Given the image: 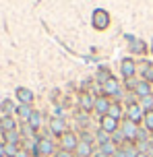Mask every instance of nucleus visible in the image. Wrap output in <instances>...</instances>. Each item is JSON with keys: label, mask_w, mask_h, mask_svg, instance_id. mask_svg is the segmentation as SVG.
Segmentation results:
<instances>
[{"label": "nucleus", "mask_w": 153, "mask_h": 157, "mask_svg": "<svg viewBox=\"0 0 153 157\" xmlns=\"http://www.w3.org/2000/svg\"><path fill=\"white\" fill-rule=\"evenodd\" d=\"M91 23H93V27H95L97 31L108 29V27H110V15H108V10H104V8H95L93 15H91Z\"/></svg>", "instance_id": "obj_1"}, {"label": "nucleus", "mask_w": 153, "mask_h": 157, "mask_svg": "<svg viewBox=\"0 0 153 157\" xmlns=\"http://www.w3.org/2000/svg\"><path fill=\"white\" fill-rule=\"evenodd\" d=\"M120 130H122V134H124L126 143H135V141H137L139 124H135L132 120H128V118H122V122H120Z\"/></svg>", "instance_id": "obj_2"}, {"label": "nucleus", "mask_w": 153, "mask_h": 157, "mask_svg": "<svg viewBox=\"0 0 153 157\" xmlns=\"http://www.w3.org/2000/svg\"><path fill=\"white\" fill-rule=\"evenodd\" d=\"M101 93H104L105 97H120V95H122V89H120L118 78H116V77H110V78H108L104 85H101Z\"/></svg>", "instance_id": "obj_3"}, {"label": "nucleus", "mask_w": 153, "mask_h": 157, "mask_svg": "<svg viewBox=\"0 0 153 157\" xmlns=\"http://www.w3.org/2000/svg\"><path fill=\"white\" fill-rule=\"evenodd\" d=\"M124 118H128V120H132L135 124H141L143 122V118H145V112H143V108L139 105V101L135 103H128L126 105V110H124Z\"/></svg>", "instance_id": "obj_4"}, {"label": "nucleus", "mask_w": 153, "mask_h": 157, "mask_svg": "<svg viewBox=\"0 0 153 157\" xmlns=\"http://www.w3.org/2000/svg\"><path fill=\"white\" fill-rule=\"evenodd\" d=\"M60 143H62V147H60V149H66V151H71V153H75L77 147H79V143H81V139L77 136V132L66 130V132L60 136Z\"/></svg>", "instance_id": "obj_5"}, {"label": "nucleus", "mask_w": 153, "mask_h": 157, "mask_svg": "<svg viewBox=\"0 0 153 157\" xmlns=\"http://www.w3.org/2000/svg\"><path fill=\"white\" fill-rule=\"evenodd\" d=\"M37 153H40V157H50L56 153V145H54V141L50 139V136H41V139H37Z\"/></svg>", "instance_id": "obj_6"}, {"label": "nucleus", "mask_w": 153, "mask_h": 157, "mask_svg": "<svg viewBox=\"0 0 153 157\" xmlns=\"http://www.w3.org/2000/svg\"><path fill=\"white\" fill-rule=\"evenodd\" d=\"M120 75H122L124 81H126V78H135V75H137V60H135V58H122Z\"/></svg>", "instance_id": "obj_7"}, {"label": "nucleus", "mask_w": 153, "mask_h": 157, "mask_svg": "<svg viewBox=\"0 0 153 157\" xmlns=\"http://www.w3.org/2000/svg\"><path fill=\"white\" fill-rule=\"evenodd\" d=\"M99 128L108 134H114L120 130V120H116L112 116H104V118H99Z\"/></svg>", "instance_id": "obj_8"}, {"label": "nucleus", "mask_w": 153, "mask_h": 157, "mask_svg": "<svg viewBox=\"0 0 153 157\" xmlns=\"http://www.w3.org/2000/svg\"><path fill=\"white\" fill-rule=\"evenodd\" d=\"M17 99H19V105H31L33 99H35V93H33L31 89H27V87H17Z\"/></svg>", "instance_id": "obj_9"}, {"label": "nucleus", "mask_w": 153, "mask_h": 157, "mask_svg": "<svg viewBox=\"0 0 153 157\" xmlns=\"http://www.w3.org/2000/svg\"><path fill=\"white\" fill-rule=\"evenodd\" d=\"M126 39H128V44H130V52H135V54H139V56L149 54V46H147L143 39L132 37V35H126Z\"/></svg>", "instance_id": "obj_10"}, {"label": "nucleus", "mask_w": 153, "mask_h": 157, "mask_svg": "<svg viewBox=\"0 0 153 157\" xmlns=\"http://www.w3.org/2000/svg\"><path fill=\"white\" fill-rule=\"evenodd\" d=\"M50 130L56 136H62L66 132V120L62 116H52L50 118Z\"/></svg>", "instance_id": "obj_11"}, {"label": "nucleus", "mask_w": 153, "mask_h": 157, "mask_svg": "<svg viewBox=\"0 0 153 157\" xmlns=\"http://www.w3.org/2000/svg\"><path fill=\"white\" fill-rule=\"evenodd\" d=\"M110 105H112V101H110L105 95H99V97H95V108H93V110L97 112V116H99V118H104V116H108Z\"/></svg>", "instance_id": "obj_12"}, {"label": "nucleus", "mask_w": 153, "mask_h": 157, "mask_svg": "<svg viewBox=\"0 0 153 157\" xmlns=\"http://www.w3.org/2000/svg\"><path fill=\"white\" fill-rule=\"evenodd\" d=\"M137 72L143 77V81H147V83H151V81H153V64L151 62H147V60L137 62Z\"/></svg>", "instance_id": "obj_13"}, {"label": "nucleus", "mask_w": 153, "mask_h": 157, "mask_svg": "<svg viewBox=\"0 0 153 157\" xmlns=\"http://www.w3.org/2000/svg\"><path fill=\"white\" fill-rule=\"evenodd\" d=\"M151 91H153V85L141 78V81L137 83V87H135V91H132V93L137 95V97H141V99H143V97H149V95H153Z\"/></svg>", "instance_id": "obj_14"}, {"label": "nucleus", "mask_w": 153, "mask_h": 157, "mask_svg": "<svg viewBox=\"0 0 153 157\" xmlns=\"http://www.w3.org/2000/svg\"><path fill=\"white\" fill-rule=\"evenodd\" d=\"M79 108H81V110H85V114L91 112L93 108H95V97L89 93V91H85V93L79 97Z\"/></svg>", "instance_id": "obj_15"}, {"label": "nucleus", "mask_w": 153, "mask_h": 157, "mask_svg": "<svg viewBox=\"0 0 153 157\" xmlns=\"http://www.w3.org/2000/svg\"><path fill=\"white\" fill-rule=\"evenodd\" d=\"M75 155H77V157H93V155H95V153H93V145H91V143L81 141L79 147H77V151H75Z\"/></svg>", "instance_id": "obj_16"}, {"label": "nucleus", "mask_w": 153, "mask_h": 157, "mask_svg": "<svg viewBox=\"0 0 153 157\" xmlns=\"http://www.w3.org/2000/svg\"><path fill=\"white\" fill-rule=\"evenodd\" d=\"M0 130L2 132H13V130H17V120L13 116H2L0 118Z\"/></svg>", "instance_id": "obj_17"}, {"label": "nucleus", "mask_w": 153, "mask_h": 157, "mask_svg": "<svg viewBox=\"0 0 153 157\" xmlns=\"http://www.w3.org/2000/svg\"><path fill=\"white\" fill-rule=\"evenodd\" d=\"M15 112H17V116L27 124V122H29V118H31V114H33V108H31V105H17Z\"/></svg>", "instance_id": "obj_18"}, {"label": "nucleus", "mask_w": 153, "mask_h": 157, "mask_svg": "<svg viewBox=\"0 0 153 157\" xmlns=\"http://www.w3.org/2000/svg\"><path fill=\"white\" fill-rule=\"evenodd\" d=\"M122 114H124V110H122V105L118 101H112V105H110V112H108V116H112V118H116V120H120L122 122Z\"/></svg>", "instance_id": "obj_19"}, {"label": "nucleus", "mask_w": 153, "mask_h": 157, "mask_svg": "<svg viewBox=\"0 0 153 157\" xmlns=\"http://www.w3.org/2000/svg\"><path fill=\"white\" fill-rule=\"evenodd\" d=\"M95 141H97V145L101 147V145H105V143L112 141V134H108V132H104L101 128H97V132H95Z\"/></svg>", "instance_id": "obj_20"}, {"label": "nucleus", "mask_w": 153, "mask_h": 157, "mask_svg": "<svg viewBox=\"0 0 153 157\" xmlns=\"http://www.w3.org/2000/svg\"><path fill=\"white\" fill-rule=\"evenodd\" d=\"M21 147L19 145H10V143H4V157H17L19 155Z\"/></svg>", "instance_id": "obj_21"}, {"label": "nucleus", "mask_w": 153, "mask_h": 157, "mask_svg": "<svg viewBox=\"0 0 153 157\" xmlns=\"http://www.w3.org/2000/svg\"><path fill=\"white\" fill-rule=\"evenodd\" d=\"M99 151H101V153H104V155L112 157L114 153H116V151H118V147H116V145H114V143L110 141V143H105V145H101V147H99Z\"/></svg>", "instance_id": "obj_22"}, {"label": "nucleus", "mask_w": 153, "mask_h": 157, "mask_svg": "<svg viewBox=\"0 0 153 157\" xmlns=\"http://www.w3.org/2000/svg\"><path fill=\"white\" fill-rule=\"evenodd\" d=\"M27 124L31 126L33 130H37V128L41 126V114H40V112H33V114H31V118H29V122H27Z\"/></svg>", "instance_id": "obj_23"}, {"label": "nucleus", "mask_w": 153, "mask_h": 157, "mask_svg": "<svg viewBox=\"0 0 153 157\" xmlns=\"http://www.w3.org/2000/svg\"><path fill=\"white\" fill-rule=\"evenodd\" d=\"M110 77H112V75H110V71H108L105 66H104V68H99V71H97V75H95V78H97V83H99V87L104 85V83H105V81H108Z\"/></svg>", "instance_id": "obj_24"}, {"label": "nucleus", "mask_w": 153, "mask_h": 157, "mask_svg": "<svg viewBox=\"0 0 153 157\" xmlns=\"http://www.w3.org/2000/svg\"><path fill=\"white\" fill-rule=\"evenodd\" d=\"M139 105L143 108V112H153V95H149V97H143L141 101H139Z\"/></svg>", "instance_id": "obj_25"}, {"label": "nucleus", "mask_w": 153, "mask_h": 157, "mask_svg": "<svg viewBox=\"0 0 153 157\" xmlns=\"http://www.w3.org/2000/svg\"><path fill=\"white\" fill-rule=\"evenodd\" d=\"M4 139H6V143H10V145H19V143H21V136H19L17 130H13V132H4Z\"/></svg>", "instance_id": "obj_26"}, {"label": "nucleus", "mask_w": 153, "mask_h": 157, "mask_svg": "<svg viewBox=\"0 0 153 157\" xmlns=\"http://www.w3.org/2000/svg\"><path fill=\"white\" fill-rule=\"evenodd\" d=\"M143 128H147L149 132H153V112H147L143 118Z\"/></svg>", "instance_id": "obj_27"}, {"label": "nucleus", "mask_w": 153, "mask_h": 157, "mask_svg": "<svg viewBox=\"0 0 153 157\" xmlns=\"http://www.w3.org/2000/svg\"><path fill=\"white\" fill-rule=\"evenodd\" d=\"M13 108H15V105H13V101H10V99H4V101L0 103V112H2L4 116H10Z\"/></svg>", "instance_id": "obj_28"}, {"label": "nucleus", "mask_w": 153, "mask_h": 157, "mask_svg": "<svg viewBox=\"0 0 153 157\" xmlns=\"http://www.w3.org/2000/svg\"><path fill=\"white\" fill-rule=\"evenodd\" d=\"M21 134H23L25 139H35V130H33L29 124H23V126H21ZM35 141H37V139H35Z\"/></svg>", "instance_id": "obj_29"}, {"label": "nucleus", "mask_w": 153, "mask_h": 157, "mask_svg": "<svg viewBox=\"0 0 153 157\" xmlns=\"http://www.w3.org/2000/svg\"><path fill=\"white\" fill-rule=\"evenodd\" d=\"M137 78H126V81H124V87H126V89H128V91H135V87H137Z\"/></svg>", "instance_id": "obj_30"}, {"label": "nucleus", "mask_w": 153, "mask_h": 157, "mask_svg": "<svg viewBox=\"0 0 153 157\" xmlns=\"http://www.w3.org/2000/svg\"><path fill=\"white\" fill-rule=\"evenodd\" d=\"M54 157H75V153H71V151H66V149H58L54 153Z\"/></svg>", "instance_id": "obj_31"}, {"label": "nucleus", "mask_w": 153, "mask_h": 157, "mask_svg": "<svg viewBox=\"0 0 153 157\" xmlns=\"http://www.w3.org/2000/svg\"><path fill=\"white\" fill-rule=\"evenodd\" d=\"M112 157H126V155H124V151H122V147H118V151H116V153H114Z\"/></svg>", "instance_id": "obj_32"}, {"label": "nucleus", "mask_w": 153, "mask_h": 157, "mask_svg": "<svg viewBox=\"0 0 153 157\" xmlns=\"http://www.w3.org/2000/svg\"><path fill=\"white\" fill-rule=\"evenodd\" d=\"M17 157H29V153H27V151H25V149H21V151H19V155H17Z\"/></svg>", "instance_id": "obj_33"}, {"label": "nucleus", "mask_w": 153, "mask_h": 157, "mask_svg": "<svg viewBox=\"0 0 153 157\" xmlns=\"http://www.w3.org/2000/svg\"><path fill=\"white\" fill-rule=\"evenodd\" d=\"M0 157H4V143H0Z\"/></svg>", "instance_id": "obj_34"}, {"label": "nucleus", "mask_w": 153, "mask_h": 157, "mask_svg": "<svg viewBox=\"0 0 153 157\" xmlns=\"http://www.w3.org/2000/svg\"><path fill=\"white\" fill-rule=\"evenodd\" d=\"M93 157H108V155H104L101 151H95V155H93Z\"/></svg>", "instance_id": "obj_35"}, {"label": "nucleus", "mask_w": 153, "mask_h": 157, "mask_svg": "<svg viewBox=\"0 0 153 157\" xmlns=\"http://www.w3.org/2000/svg\"><path fill=\"white\" fill-rule=\"evenodd\" d=\"M137 157H151V155H149V153H139Z\"/></svg>", "instance_id": "obj_36"}, {"label": "nucleus", "mask_w": 153, "mask_h": 157, "mask_svg": "<svg viewBox=\"0 0 153 157\" xmlns=\"http://www.w3.org/2000/svg\"><path fill=\"white\" fill-rule=\"evenodd\" d=\"M151 54H153V39H151Z\"/></svg>", "instance_id": "obj_37"}]
</instances>
